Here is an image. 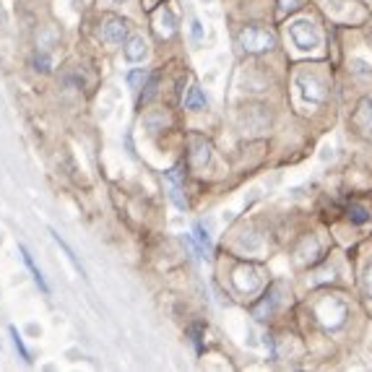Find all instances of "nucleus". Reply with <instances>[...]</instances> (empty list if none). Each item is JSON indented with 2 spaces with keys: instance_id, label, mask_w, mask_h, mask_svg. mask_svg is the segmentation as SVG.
<instances>
[{
  "instance_id": "f257e3e1",
  "label": "nucleus",
  "mask_w": 372,
  "mask_h": 372,
  "mask_svg": "<svg viewBox=\"0 0 372 372\" xmlns=\"http://www.w3.org/2000/svg\"><path fill=\"white\" fill-rule=\"evenodd\" d=\"M312 312H315V318L321 323L326 331H338L347 326V318H349V304L341 300V297H321V300H315L312 304Z\"/></svg>"
},
{
  "instance_id": "4be33fe9",
  "label": "nucleus",
  "mask_w": 372,
  "mask_h": 372,
  "mask_svg": "<svg viewBox=\"0 0 372 372\" xmlns=\"http://www.w3.org/2000/svg\"><path fill=\"white\" fill-rule=\"evenodd\" d=\"M362 286H364V295L372 300V263L364 269V276H362Z\"/></svg>"
},
{
  "instance_id": "f3484780",
  "label": "nucleus",
  "mask_w": 372,
  "mask_h": 372,
  "mask_svg": "<svg viewBox=\"0 0 372 372\" xmlns=\"http://www.w3.org/2000/svg\"><path fill=\"white\" fill-rule=\"evenodd\" d=\"M148 70L146 68H136V70H130L128 73V86L133 89V91H139V89H143V84L148 81Z\"/></svg>"
},
{
  "instance_id": "2eb2a0df",
  "label": "nucleus",
  "mask_w": 372,
  "mask_h": 372,
  "mask_svg": "<svg viewBox=\"0 0 372 372\" xmlns=\"http://www.w3.org/2000/svg\"><path fill=\"white\" fill-rule=\"evenodd\" d=\"M347 217L352 224H367L370 222V206H364V203H349L347 208Z\"/></svg>"
},
{
  "instance_id": "f03ea898",
  "label": "nucleus",
  "mask_w": 372,
  "mask_h": 372,
  "mask_svg": "<svg viewBox=\"0 0 372 372\" xmlns=\"http://www.w3.org/2000/svg\"><path fill=\"white\" fill-rule=\"evenodd\" d=\"M295 89L300 99L304 104H323L326 102V96H328V86H326V81H323L321 73H315L310 68H302L295 73Z\"/></svg>"
},
{
  "instance_id": "39448f33",
  "label": "nucleus",
  "mask_w": 372,
  "mask_h": 372,
  "mask_svg": "<svg viewBox=\"0 0 372 372\" xmlns=\"http://www.w3.org/2000/svg\"><path fill=\"white\" fill-rule=\"evenodd\" d=\"M232 286L237 289V295H243V297H250V295H255V292H260L263 276H260L258 266H252V263L237 266V269L232 271Z\"/></svg>"
},
{
  "instance_id": "7ed1b4c3",
  "label": "nucleus",
  "mask_w": 372,
  "mask_h": 372,
  "mask_svg": "<svg viewBox=\"0 0 372 372\" xmlns=\"http://www.w3.org/2000/svg\"><path fill=\"white\" fill-rule=\"evenodd\" d=\"M289 39L300 52H315L321 50L323 44L321 29H318V24L312 18H295L289 24Z\"/></svg>"
},
{
  "instance_id": "a211bd4d",
  "label": "nucleus",
  "mask_w": 372,
  "mask_h": 372,
  "mask_svg": "<svg viewBox=\"0 0 372 372\" xmlns=\"http://www.w3.org/2000/svg\"><path fill=\"white\" fill-rule=\"evenodd\" d=\"M11 338H13V347H16V352L21 354V359H24L26 364L32 362V354H29V349H26V344H24V338H21V333H18V328L16 326H11Z\"/></svg>"
},
{
  "instance_id": "5701e85b",
  "label": "nucleus",
  "mask_w": 372,
  "mask_h": 372,
  "mask_svg": "<svg viewBox=\"0 0 372 372\" xmlns=\"http://www.w3.org/2000/svg\"><path fill=\"white\" fill-rule=\"evenodd\" d=\"M193 37H195V39H200V21L198 18H193Z\"/></svg>"
},
{
  "instance_id": "ddd939ff",
  "label": "nucleus",
  "mask_w": 372,
  "mask_h": 372,
  "mask_svg": "<svg viewBox=\"0 0 372 372\" xmlns=\"http://www.w3.org/2000/svg\"><path fill=\"white\" fill-rule=\"evenodd\" d=\"M18 252H21V260H24V266H26V269H29V271H32V278H34V281H37V286H39V289H42L44 295H47V292H50V286H47V281H44L42 271L37 269L34 258L29 255V250H26V245H18Z\"/></svg>"
},
{
  "instance_id": "f8f14e48",
  "label": "nucleus",
  "mask_w": 372,
  "mask_h": 372,
  "mask_svg": "<svg viewBox=\"0 0 372 372\" xmlns=\"http://www.w3.org/2000/svg\"><path fill=\"white\" fill-rule=\"evenodd\" d=\"M276 310H278V286H274L271 292H266V300L255 307V318H258V321H266V318H271Z\"/></svg>"
},
{
  "instance_id": "aec40b11",
  "label": "nucleus",
  "mask_w": 372,
  "mask_h": 372,
  "mask_svg": "<svg viewBox=\"0 0 372 372\" xmlns=\"http://www.w3.org/2000/svg\"><path fill=\"white\" fill-rule=\"evenodd\" d=\"M34 65H37V70H42V73H50L52 63H50V58H47V52H37V55H34Z\"/></svg>"
},
{
  "instance_id": "423d86ee",
  "label": "nucleus",
  "mask_w": 372,
  "mask_h": 372,
  "mask_svg": "<svg viewBox=\"0 0 372 372\" xmlns=\"http://www.w3.org/2000/svg\"><path fill=\"white\" fill-rule=\"evenodd\" d=\"M99 34H102V39L107 44H125L130 39L128 37L130 34V24L120 16H110V18H104Z\"/></svg>"
},
{
  "instance_id": "20e7f679",
  "label": "nucleus",
  "mask_w": 372,
  "mask_h": 372,
  "mask_svg": "<svg viewBox=\"0 0 372 372\" xmlns=\"http://www.w3.org/2000/svg\"><path fill=\"white\" fill-rule=\"evenodd\" d=\"M237 44L248 55H263V52H271L276 47V37L271 34L269 29H263V26H245L240 37H237Z\"/></svg>"
},
{
  "instance_id": "dca6fc26",
  "label": "nucleus",
  "mask_w": 372,
  "mask_h": 372,
  "mask_svg": "<svg viewBox=\"0 0 372 372\" xmlns=\"http://www.w3.org/2000/svg\"><path fill=\"white\" fill-rule=\"evenodd\" d=\"M318 252H321L318 240H304V248L297 255H300V263H312V260L318 258Z\"/></svg>"
},
{
  "instance_id": "393cba45",
  "label": "nucleus",
  "mask_w": 372,
  "mask_h": 372,
  "mask_svg": "<svg viewBox=\"0 0 372 372\" xmlns=\"http://www.w3.org/2000/svg\"><path fill=\"white\" fill-rule=\"evenodd\" d=\"M115 3H125V0H115Z\"/></svg>"
},
{
  "instance_id": "b1692460",
  "label": "nucleus",
  "mask_w": 372,
  "mask_h": 372,
  "mask_svg": "<svg viewBox=\"0 0 372 372\" xmlns=\"http://www.w3.org/2000/svg\"><path fill=\"white\" fill-rule=\"evenodd\" d=\"M284 8H297V0H284Z\"/></svg>"
},
{
  "instance_id": "1a4fd4ad",
  "label": "nucleus",
  "mask_w": 372,
  "mask_h": 372,
  "mask_svg": "<svg viewBox=\"0 0 372 372\" xmlns=\"http://www.w3.org/2000/svg\"><path fill=\"white\" fill-rule=\"evenodd\" d=\"M352 122H354L362 133L372 130V99H362V102L357 104L354 115H352Z\"/></svg>"
},
{
  "instance_id": "9d476101",
  "label": "nucleus",
  "mask_w": 372,
  "mask_h": 372,
  "mask_svg": "<svg viewBox=\"0 0 372 372\" xmlns=\"http://www.w3.org/2000/svg\"><path fill=\"white\" fill-rule=\"evenodd\" d=\"M165 180L167 185H169V198L174 200V206L177 208H188V198L182 195V185H180V169H172V172H167L165 174Z\"/></svg>"
},
{
  "instance_id": "9b49d317",
  "label": "nucleus",
  "mask_w": 372,
  "mask_h": 372,
  "mask_svg": "<svg viewBox=\"0 0 372 372\" xmlns=\"http://www.w3.org/2000/svg\"><path fill=\"white\" fill-rule=\"evenodd\" d=\"M191 162H193V167H195V169H203V167H208V162H211V146H208V141L193 139Z\"/></svg>"
},
{
  "instance_id": "412c9836",
  "label": "nucleus",
  "mask_w": 372,
  "mask_h": 372,
  "mask_svg": "<svg viewBox=\"0 0 372 372\" xmlns=\"http://www.w3.org/2000/svg\"><path fill=\"white\" fill-rule=\"evenodd\" d=\"M156 84H159V78H156V76L148 78V84H146V94L141 96V104H146V102H151V99H154V96H156Z\"/></svg>"
},
{
  "instance_id": "6e6552de",
  "label": "nucleus",
  "mask_w": 372,
  "mask_h": 372,
  "mask_svg": "<svg viewBox=\"0 0 372 372\" xmlns=\"http://www.w3.org/2000/svg\"><path fill=\"white\" fill-rule=\"evenodd\" d=\"M148 58V42L143 37H130L125 42V60L128 63H143Z\"/></svg>"
},
{
  "instance_id": "0eeeda50",
  "label": "nucleus",
  "mask_w": 372,
  "mask_h": 372,
  "mask_svg": "<svg viewBox=\"0 0 372 372\" xmlns=\"http://www.w3.org/2000/svg\"><path fill=\"white\" fill-rule=\"evenodd\" d=\"M154 32L159 39H172L177 34V18L169 8L154 11Z\"/></svg>"
},
{
  "instance_id": "4468645a",
  "label": "nucleus",
  "mask_w": 372,
  "mask_h": 372,
  "mask_svg": "<svg viewBox=\"0 0 372 372\" xmlns=\"http://www.w3.org/2000/svg\"><path fill=\"white\" fill-rule=\"evenodd\" d=\"M208 107V99L203 96V91H200L198 84H193L191 89H188V96H185V110H206Z\"/></svg>"
},
{
  "instance_id": "6ab92c4d",
  "label": "nucleus",
  "mask_w": 372,
  "mask_h": 372,
  "mask_svg": "<svg viewBox=\"0 0 372 372\" xmlns=\"http://www.w3.org/2000/svg\"><path fill=\"white\" fill-rule=\"evenodd\" d=\"M50 234H52V240H55V243H58V245H60V248H63V252L68 255V260H70V263H73V269H76L78 274L84 276V269H81V263H78V258H76V255H73V250H70V248H68V243H65V240H60V234H55V232H52V229H50Z\"/></svg>"
}]
</instances>
